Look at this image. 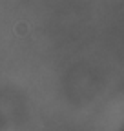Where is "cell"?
Segmentation results:
<instances>
[{
  "label": "cell",
  "mask_w": 124,
  "mask_h": 131,
  "mask_svg": "<svg viewBox=\"0 0 124 131\" xmlns=\"http://www.w3.org/2000/svg\"><path fill=\"white\" fill-rule=\"evenodd\" d=\"M17 33H18V35L27 33V26H26V24H18V26H17Z\"/></svg>",
  "instance_id": "6da1fadb"
}]
</instances>
